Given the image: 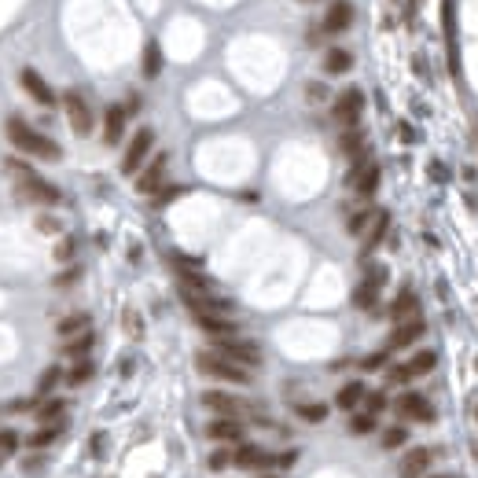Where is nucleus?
Segmentation results:
<instances>
[{
	"label": "nucleus",
	"instance_id": "49530a36",
	"mask_svg": "<svg viewBox=\"0 0 478 478\" xmlns=\"http://www.w3.org/2000/svg\"><path fill=\"white\" fill-rule=\"evenodd\" d=\"M37 228H41V232H48V236H51V232H59V221H56V217H37Z\"/></svg>",
	"mask_w": 478,
	"mask_h": 478
},
{
	"label": "nucleus",
	"instance_id": "a211bd4d",
	"mask_svg": "<svg viewBox=\"0 0 478 478\" xmlns=\"http://www.w3.org/2000/svg\"><path fill=\"white\" fill-rule=\"evenodd\" d=\"M350 22H353V4L350 0H335L324 15V33H342Z\"/></svg>",
	"mask_w": 478,
	"mask_h": 478
},
{
	"label": "nucleus",
	"instance_id": "dca6fc26",
	"mask_svg": "<svg viewBox=\"0 0 478 478\" xmlns=\"http://www.w3.org/2000/svg\"><path fill=\"white\" fill-rule=\"evenodd\" d=\"M206 438L217 445H232V442H243V423L239 420H225V416H217L210 427H206Z\"/></svg>",
	"mask_w": 478,
	"mask_h": 478
},
{
	"label": "nucleus",
	"instance_id": "7c9ffc66",
	"mask_svg": "<svg viewBox=\"0 0 478 478\" xmlns=\"http://www.w3.org/2000/svg\"><path fill=\"white\" fill-rule=\"evenodd\" d=\"M63 379H67L70 386H85L88 379H93V360H77V365H74Z\"/></svg>",
	"mask_w": 478,
	"mask_h": 478
},
{
	"label": "nucleus",
	"instance_id": "5701e85b",
	"mask_svg": "<svg viewBox=\"0 0 478 478\" xmlns=\"http://www.w3.org/2000/svg\"><path fill=\"white\" fill-rule=\"evenodd\" d=\"M386 228H390V214L376 210V217H372V225H368V236H365V254H372L386 239Z\"/></svg>",
	"mask_w": 478,
	"mask_h": 478
},
{
	"label": "nucleus",
	"instance_id": "9d476101",
	"mask_svg": "<svg viewBox=\"0 0 478 478\" xmlns=\"http://www.w3.org/2000/svg\"><path fill=\"white\" fill-rule=\"evenodd\" d=\"M383 280H386V269H376V273H368L365 280L357 283V291H353V305H357V309H376L379 291H383Z\"/></svg>",
	"mask_w": 478,
	"mask_h": 478
},
{
	"label": "nucleus",
	"instance_id": "2f4dec72",
	"mask_svg": "<svg viewBox=\"0 0 478 478\" xmlns=\"http://www.w3.org/2000/svg\"><path fill=\"white\" fill-rule=\"evenodd\" d=\"M376 420H379V416H368V412H353V420H350V434H357V438L372 434V431H376Z\"/></svg>",
	"mask_w": 478,
	"mask_h": 478
},
{
	"label": "nucleus",
	"instance_id": "ea45409f",
	"mask_svg": "<svg viewBox=\"0 0 478 478\" xmlns=\"http://www.w3.org/2000/svg\"><path fill=\"white\" fill-rule=\"evenodd\" d=\"M74 239H59V247H56V262H74Z\"/></svg>",
	"mask_w": 478,
	"mask_h": 478
},
{
	"label": "nucleus",
	"instance_id": "f257e3e1",
	"mask_svg": "<svg viewBox=\"0 0 478 478\" xmlns=\"http://www.w3.org/2000/svg\"><path fill=\"white\" fill-rule=\"evenodd\" d=\"M4 133H8V140H11L19 151L33 154V159H41V162H59V159H63V148L56 144V140H48L45 133L30 129V125L19 118V114H11V118L4 122Z\"/></svg>",
	"mask_w": 478,
	"mask_h": 478
},
{
	"label": "nucleus",
	"instance_id": "864d4df0",
	"mask_svg": "<svg viewBox=\"0 0 478 478\" xmlns=\"http://www.w3.org/2000/svg\"><path fill=\"white\" fill-rule=\"evenodd\" d=\"M475 420H478V408H475Z\"/></svg>",
	"mask_w": 478,
	"mask_h": 478
},
{
	"label": "nucleus",
	"instance_id": "bb28decb",
	"mask_svg": "<svg viewBox=\"0 0 478 478\" xmlns=\"http://www.w3.org/2000/svg\"><path fill=\"white\" fill-rule=\"evenodd\" d=\"M59 434H63V423H48V427H37L30 438H26V445H30V449H45V445L56 442Z\"/></svg>",
	"mask_w": 478,
	"mask_h": 478
},
{
	"label": "nucleus",
	"instance_id": "2eb2a0df",
	"mask_svg": "<svg viewBox=\"0 0 478 478\" xmlns=\"http://www.w3.org/2000/svg\"><path fill=\"white\" fill-rule=\"evenodd\" d=\"M232 463L243 471H265V468H273V456L265 453V449H257V445H239L236 453H232Z\"/></svg>",
	"mask_w": 478,
	"mask_h": 478
},
{
	"label": "nucleus",
	"instance_id": "412c9836",
	"mask_svg": "<svg viewBox=\"0 0 478 478\" xmlns=\"http://www.w3.org/2000/svg\"><path fill=\"white\" fill-rule=\"evenodd\" d=\"M365 383L360 379H353V383H346L339 394H335V408H342V412H353V408H360V401H365Z\"/></svg>",
	"mask_w": 478,
	"mask_h": 478
},
{
	"label": "nucleus",
	"instance_id": "a19ab883",
	"mask_svg": "<svg viewBox=\"0 0 478 478\" xmlns=\"http://www.w3.org/2000/svg\"><path fill=\"white\" fill-rule=\"evenodd\" d=\"M386 353H390V350H383V353H368L365 360H360V368H365V372H376V368H383V365H386Z\"/></svg>",
	"mask_w": 478,
	"mask_h": 478
},
{
	"label": "nucleus",
	"instance_id": "39448f33",
	"mask_svg": "<svg viewBox=\"0 0 478 478\" xmlns=\"http://www.w3.org/2000/svg\"><path fill=\"white\" fill-rule=\"evenodd\" d=\"M214 353H221L225 360H232V365H239V368L262 365V350H257L254 342H247V339H217Z\"/></svg>",
	"mask_w": 478,
	"mask_h": 478
},
{
	"label": "nucleus",
	"instance_id": "37998d69",
	"mask_svg": "<svg viewBox=\"0 0 478 478\" xmlns=\"http://www.w3.org/2000/svg\"><path fill=\"white\" fill-rule=\"evenodd\" d=\"M386 379H390V383H397V386H405L412 376H408V368H405V365H397V368H390V372H386Z\"/></svg>",
	"mask_w": 478,
	"mask_h": 478
},
{
	"label": "nucleus",
	"instance_id": "a878e982",
	"mask_svg": "<svg viewBox=\"0 0 478 478\" xmlns=\"http://www.w3.org/2000/svg\"><path fill=\"white\" fill-rule=\"evenodd\" d=\"M353 67V56L346 48H328V56H324V74H346Z\"/></svg>",
	"mask_w": 478,
	"mask_h": 478
},
{
	"label": "nucleus",
	"instance_id": "8fccbe9b",
	"mask_svg": "<svg viewBox=\"0 0 478 478\" xmlns=\"http://www.w3.org/2000/svg\"><path fill=\"white\" fill-rule=\"evenodd\" d=\"M93 453H96V456L103 453V434H96V438H93Z\"/></svg>",
	"mask_w": 478,
	"mask_h": 478
},
{
	"label": "nucleus",
	"instance_id": "4468645a",
	"mask_svg": "<svg viewBox=\"0 0 478 478\" xmlns=\"http://www.w3.org/2000/svg\"><path fill=\"white\" fill-rule=\"evenodd\" d=\"M202 405L214 408L217 416H225V420H239V412H243L239 397H232V394H225V390H206V394H202Z\"/></svg>",
	"mask_w": 478,
	"mask_h": 478
},
{
	"label": "nucleus",
	"instance_id": "7ed1b4c3",
	"mask_svg": "<svg viewBox=\"0 0 478 478\" xmlns=\"http://www.w3.org/2000/svg\"><path fill=\"white\" fill-rule=\"evenodd\" d=\"M196 368L202 372V376L221 379V383H236V386H247V383H250V372H247V368L232 365V360H225L221 353H214V350L196 353Z\"/></svg>",
	"mask_w": 478,
	"mask_h": 478
},
{
	"label": "nucleus",
	"instance_id": "4be33fe9",
	"mask_svg": "<svg viewBox=\"0 0 478 478\" xmlns=\"http://www.w3.org/2000/svg\"><path fill=\"white\" fill-rule=\"evenodd\" d=\"M416 309H420V298H416V291H401L397 298L390 302V317H394V324H405V320L416 317Z\"/></svg>",
	"mask_w": 478,
	"mask_h": 478
},
{
	"label": "nucleus",
	"instance_id": "c756f323",
	"mask_svg": "<svg viewBox=\"0 0 478 478\" xmlns=\"http://www.w3.org/2000/svg\"><path fill=\"white\" fill-rule=\"evenodd\" d=\"M162 74V48L159 41H148L144 45V77H159Z\"/></svg>",
	"mask_w": 478,
	"mask_h": 478
},
{
	"label": "nucleus",
	"instance_id": "ddd939ff",
	"mask_svg": "<svg viewBox=\"0 0 478 478\" xmlns=\"http://www.w3.org/2000/svg\"><path fill=\"white\" fill-rule=\"evenodd\" d=\"M423 331H427V324H423L420 317H412V320H405V324H397L394 331H390V342H386V350H405V346H412L416 339H423Z\"/></svg>",
	"mask_w": 478,
	"mask_h": 478
},
{
	"label": "nucleus",
	"instance_id": "cd10ccee",
	"mask_svg": "<svg viewBox=\"0 0 478 478\" xmlns=\"http://www.w3.org/2000/svg\"><path fill=\"white\" fill-rule=\"evenodd\" d=\"M63 339H74V335H85L88 331V317L85 313H70V317H63L59 320V328H56Z\"/></svg>",
	"mask_w": 478,
	"mask_h": 478
},
{
	"label": "nucleus",
	"instance_id": "423d86ee",
	"mask_svg": "<svg viewBox=\"0 0 478 478\" xmlns=\"http://www.w3.org/2000/svg\"><path fill=\"white\" fill-rule=\"evenodd\" d=\"M63 107H67V118H70V129L77 136H88L93 133V107L85 103L81 93H74V88H67L63 93Z\"/></svg>",
	"mask_w": 478,
	"mask_h": 478
},
{
	"label": "nucleus",
	"instance_id": "c85d7f7f",
	"mask_svg": "<svg viewBox=\"0 0 478 478\" xmlns=\"http://www.w3.org/2000/svg\"><path fill=\"white\" fill-rule=\"evenodd\" d=\"M339 148H342L346 154H350V159H357V154H365V133H360V125L346 129L342 140H339Z\"/></svg>",
	"mask_w": 478,
	"mask_h": 478
},
{
	"label": "nucleus",
	"instance_id": "20e7f679",
	"mask_svg": "<svg viewBox=\"0 0 478 478\" xmlns=\"http://www.w3.org/2000/svg\"><path fill=\"white\" fill-rule=\"evenodd\" d=\"M151 148H154V133H151V129H140V133H133V140H129V148H125V154H122V173H125V177H136V173L148 166Z\"/></svg>",
	"mask_w": 478,
	"mask_h": 478
},
{
	"label": "nucleus",
	"instance_id": "3c124183",
	"mask_svg": "<svg viewBox=\"0 0 478 478\" xmlns=\"http://www.w3.org/2000/svg\"><path fill=\"white\" fill-rule=\"evenodd\" d=\"M434 478H453V475H434Z\"/></svg>",
	"mask_w": 478,
	"mask_h": 478
},
{
	"label": "nucleus",
	"instance_id": "1a4fd4ad",
	"mask_svg": "<svg viewBox=\"0 0 478 478\" xmlns=\"http://www.w3.org/2000/svg\"><path fill=\"white\" fill-rule=\"evenodd\" d=\"M166 154H154V159L144 166V170L136 173V191L140 196H154V191L162 188V180H166Z\"/></svg>",
	"mask_w": 478,
	"mask_h": 478
},
{
	"label": "nucleus",
	"instance_id": "e433bc0d",
	"mask_svg": "<svg viewBox=\"0 0 478 478\" xmlns=\"http://www.w3.org/2000/svg\"><path fill=\"white\" fill-rule=\"evenodd\" d=\"M372 217H376L372 210H360V214H353V217H350V225H346V232H350V236H360V232H365V228L372 225Z\"/></svg>",
	"mask_w": 478,
	"mask_h": 478
},
{
	"label": "nucleus",
	"instance_id": "603ef678",
	"mask_svg": "<svg viewBox=\"0 0 478 478\" xmlns=\"http://www.w3.org/2000/svg\"><path fill=\"white\" fill-rule=\"evenodd\" d=\"M262 478H276V475H262Z\"/></svg>",
	"mask_w": 478,
	"mask_h": 478
},
{
	"label": "nucleus",
	"instance_id": "09e8293b",
	"mask_svg": "<svg viewBox=\"0 0 478 478\" xmlns=\"http://www.w3.org/2000/svg\"><path fill=\"white\" fill-rule=\"evenodd\" d=\"M125 331H133V335L144 331V328H140V320H136V313H125Z\"/></svg>",
	"mask_w": 478,
	"mask_h": 478
},
{
	"label": "nucleus",
	"instance_id": "4c0bfd02",
	"mask_svg": "<svg viewBox=\"0 0 478 478\" xmlns=\"http://www.w3.org/2000/svg\"><path fill=\"white\" fill-rule=\"evenodd\" d=\"M206 463H210V471H225V468H232V453L228 449H214Z\"/></svg>",
	"mask_w": 478,
	"mask_h": 478
},
{
	"label": "nucleus",
	"instance_id": "a18cd8bd",
	"mask_svg": "<svg viewBox=\"0 0 478 478\" xmlns=\"http://www.w3.org/2000/svg\"><path fill=\"white\" fill-rule=\"evenodd\" d=\"M294 460H298V453H294V449H287V453H280V456H273V468H291Z\"/></svg>",
	"mask_w": 478,
	"mask_h": 478
},
{
	"label": "nucleus",
	"instance_id": "393cba45",
	"mask_svg": "<svg viewBox=\"0 0 478 478\" xmlns=\"http://www.w3.org/2000/svg\"><path fill=\"white\" fill-rule=\"evenodd\" d=\"M434 365H438V353L434 350H420V353H412L408 360H405V368H408V376L416 379V376H427V372H434Z\"/></svg>",
	"mask_w": 478,
	"mask_h": 478
},
{
	"label": "nucleus",
	"instance_id": "de8ad7c7",
	"mask_svg": "<svg viewBox=\"0 0 478 478\" xmlns=\"http://www.w3.org/2000/svg\"><path fill=\"white\" fill-rule=\"evenodd\" d=\"M180 191H184V188H162V196L154 199V202H159V206H166V202H173V199L180 196Z\"/></svg>",
	"mask_w": 478,
	"mask_h": 478
},
{
	"label": "nucleus",
	"instance_id": "6e6552de",
	"mask_svg": "<svg viewBox=\"0 0 478 478\" xmlns=\"http://www.w3.org/2000/svg\"><path fill=\"white\" fill-rule=\"evenodd\" d=\"M397 416H401L405 423H431L434 420V408L427 405V397L423 394H401L397 397Z\"/></svg>",
	"mask_w": 478,
	"mask_h": 478
},
{
	"label": "nucleus",
	"instance_id": "79ce46f5",
	"mask_svg": "<svg viewBox=\"0 0 478 478\" xmlns=\"http://www.w3.org/2000/svg\"><path fill=\"white\" fill-rule=\"evenodd\" d=\"M305 96L313 99V103H320V99H328V88L320 85V81H309V85H305Z\"/></svg>",
	"mask_w": 478,
	"mask_h": 478
},
{
	"label": "nucleus",
	"instance_id": "c03bdc74",
	"mask_svg": "<svg viewBox=\"0 0 478 478\" xmlns=\"http://www.w3.org/2000/svg\"><path fill=\"white\" fill-rule=\"evenodd\" d=\"M77 276H81V269H67V273H59V276H56V287H70Z\"/></svg>",
	"mask_w": 478,
	"mask_h": 478
},
{
	"label": "nucleus",
	"instance_id": "f704fd0d",
	"mask_svg": "<svg viewBox=\"0 0 478 478\" xmlns=\"http://www.w3.org/2000/svg\"><path fill=\"white\" fill-rule=\"evenodd\" d=\"M59 379H63V372H59V368H45V376L37 379V394H41V397H48V394L59 386Z\"/></svg>",
	"mask_w": 478,
	"mask_h": 478
},
{
	"label": "nucleus",
	"instance_id": "72a5a7b5",
	"mask_svg": "<svg viewBox=\"0 0 478 478\" xmlns=\"http://www.w3.org/2000/svg\"><path fill=\"white\" fill-rule=\"evenodd\" d=\"M298 416H302L305 423H324V420H328V405L305 401V405H298Z\"/></svg>",
	"mask_w": 478,
	"mask_h": 478
},
{
	"label": "nucleus",
	"instance_id": "f03ea898",
	"mask_svg": "<svg viewBox=\"0 0 478 478\" xmlns=\"http://www.w3.org/2000/svg\"><path fill=\"white\" fill-rule=\"evenodd\" d=\"M8 170L15 173L19 180V191L30 202H41V206H56L63 196H59V188L56 184H48V180H41V173H33V166L30 162H22V159H8Z\"/></svg>",
	"mask_w": 478,
	"mask_h": 478
},
{
	"label": "nucleus",
	"instance_id": "58836bf2",
	"mask_svg": "<svg viewBox=\"0 0 478 478\" xmlns=\"http://www.w3.org/2000/svg\"><path fill=\"white\" fill-rule=\"evenodd\" d=\"M19 449V434L15 431H0V453H15Z\"/></svg>",
	"mask_w": 478,
	"mask_h": 478
},
{
	"label": "nucleus",
	"instance_id": "aec40b11",
	"mask_svg": "<svg viewBox=\"0 0 478 478\" xmlns=\"http://www.w3.org/2000/svg\"><path fill=\"white\" fill-rule=\"evenodd\" d=\"M33 416H37V427L63 423V416H67V401H63V397H45V401L33 408Z\"/></svg>",
	"mask_w": 478,
	"mask_h": 478
},
{
	"label": "nucleus",
	"instance_id": "9b49d317",
	"mask_svg": "<svg viewBox=\"0 0 478 478\" xmlns=\"http://www.w3.org/2000/svg\"><path fill=\"white\" fill-rule=\"evenodd\" d=\"M125 118H129V111L122 107V103H111V107H107V114H103V144H107V148L122 144Z\"/></svg>",
	"mask_w": 478,
	"mask_h": 478
},
{
	"label": "nucleus",
	"instance_id": "6ab92c4d",
	"mask_svg": "<svg viewBox=\"0 0 478 478\" xmlns=\"http://www.w3.org/2000/svg\"><path fill=\"white\" fill-rule=\"evenodd\" d=\"M379 177H383L379 173V162H368L365 170L350 180V184H353V191H357L360 199H372V196H376V188H379Z\"/></svg>",
	"mask_w": 478,
	"mask_h": 478
},
{
	"label": "nucleus",
	"instance_id": "c9c22d12",
	"mask_svg": "<svg viewBox=\"0 0 478 478\" xmlns=\"http://www.w3.org/2000/svg\"><path fill=\"white\" fill-rule=\"evenodd\" d=\"M360 405H365V412H368V416H379V412L386 408V394H383V390H368V394H365V401H360Z\"/></svg>",
	"mask_w": 478,
	"mask_h": 478
},
{
	"label": "nucleus",
	"instance_id": "0eeeda50",
	"mask_svg": "<svg viewBox=\"0 0 478 478\" xmlns=\"http://www.w3.org/2000/svg\"><path fill=\"white\" fill-rule=\"evenodd\" d=\"M331 114H335V122H339V125L353 129L360 122V114H365V93H360V88H346V93L335 99Z\"/></svg>",
	"mask_w": 478,
	"mask_h": 478
},
{
	"label": "nucleus",
	"instance_id": "473e14b6",
	"mask_svg": "<svg viewBox=\"0 0 478 478\" xmlns=\"http://www.w3.org/2000/svg\"><path fill=\"white\" fill-rule=\"evenodd\" d=\"M408 442V427L405 423H397V427H386L383 431V449H401Z\"/></svg>",
	"mask_w": 478,
	"mask_h": 478
},
{
	"label": "nucleus",
	"instance_id": "b1692460",
	"mask_svg": "<svg viewBox=\"0 0 478 478\" xmlns=\"http://www.w3.org/2000/svg\"><path fill=\"white\" fill-rule=\"evenodd\" d=\"M96 346V335L85 331V335H74V339H67V346H63V353H67L70 360H88V353H93Z\"/></svg>",
	"mask_w": 478,
	"mask_h": 478
},
{
	"label": "nucleus",
	"instance_id": "f3484780",
	"mask_svg": "<svg viewBox=\"0 0 478 478\" xmlns=\"http://www.w3.org/2000/svg\"><path fill=\"white\" fill-rule=\"evenodd\" d=\"M427 468H431V449L416 445V449H408V453H405L401 468H397V478H423V471H427Z\"/></svg>",
	"mask_w": 478,
	"mask_h": 478
},
{
	"label": "nucleus",
	"instance_id": "f8f14e48",
	"mask_svg": "<svg viewBox=\"0 0 478 478\" xmlns=\"http://www.w3.org/2000/svg\"><path fill=\"white\" fill-rule=\"evenodd\" d=\"M19 81H22L26 93H30L37 103H41V107H56V93H51V85H48V81H45V77L37 74L33 67H26V70L19 74Z\"/></svg>",
	"mask_w": 478,
	"mask_h": 478
}]
</instances>
